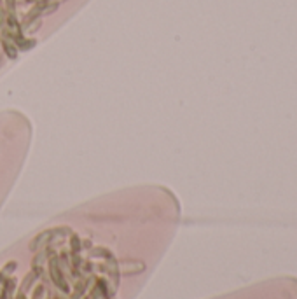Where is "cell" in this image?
Wrapping results in <instances>:
<instances>
[{"mask_svg": "<svg viewBox=\"0 0 297 299\" xmlns=\"http://www.w3.org/2000/svg\"><path fill=\"white\" fill-rule=\"evenodd\" d=\"M0 44H2V51H4L7 58L14 60V58L18 56V47H16V44L12 41H9V39H2Z\"/></svg>", "mask_w": 297, "mask_h": 299, "instance_id": "cell-1", "label": "cell"}]
</instances>
